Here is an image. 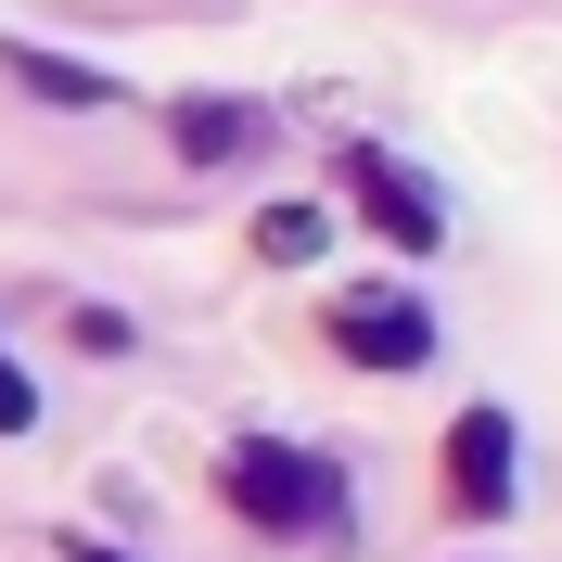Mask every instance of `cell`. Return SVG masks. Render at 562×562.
<instances>
[{
    "mask_svg": "<svg viewBox=\"0 0 562 562\" xmlns=\"http://www.w3.org/2000/svg\"><path fill=\"white\" fill-rule=\"evenodd\" d=\"M217 486H231V512L269 525V537H333L346 525V473L307 460V448H281V435H244V448L217 460Z\"/></svg>",
    "mask_w": 562,
    "mask_h": 562,
    "instance_id": "cell-1",
    "label": "cell"
},
{
    "mask_svg": "<svg viewBox=\"0 0 562 562\" xmlns=\"http://www.w3.org/2000/svg\"><path fill=\"white\" fill-rule=\"evenodd\" d=\"M333 346H346L358 371H422V358H435V319H422L409 294H346V307H333Z\"/></svg>",
    "mask_w": 562,
    "mask_h": 562,
    "instance_id": "cell-2",
    "label": "cell"
},
{
    "mask_svg": "<svg viewBox=\"0 0 562 562\" xmlns=\"http://www.w3.org/2000/svg\"><path fill=\"white\" fill-rule=\"evenodd\" d=\"M448 486H460V512H498V498H512V422L498 409H473L448 435Z\"/></svg>",
    "mask_w": 562,
    "mask_h": 562,
    "instance_id": "cell-3",
    "label": "cell"
},
{
    "mask_svg": "<svg viewBox=\"0 0 562 562\" xmlns=\"http://www.w3.org/2000/svg\"><path fill=\"white\" fill-rule=\"evenodd\" d=\"M358 192H371V231H396V244H435V231H448L435 192H422L409 167H384V154H358Z\"/></svg>",
    "mask_w": 562,
    "mask_h": 562,
    "instance_id": "cell-4",
    "label": "cell"
},
{
    "mask_svg": "<svg viewBox=\"0 0 562 562\" xmlns=\"http://www.w3.org/2000/svg\"><path fill=\"white\" fill-rule=\"evenodd\" d=\"M244 140H256V115H244V103H179V154H192V167L244 154Z\"/></svg>",
    "mask_w": 562,
    "mask_h": 562,
    "instance_id": "cell-5",
    "label": "cell"
},
{
    "mask_svg": "<svg viewBox=\"0 0 562 562\" xmlns=\"http://www.w3.org/2000/svg\"><path fill=\"white\" fill-rule=\"evenodd\" d=\"M13 77H26V90H52V103H115V77L65 65V52H13Z\"/></svg>",
    "mask_w": 562,
    "mask_h": 562,
    "instance_id": "cell-6",
    "label": "cell"
},
{
    "mask_svg": "<svg viewBox=\"0 0 562 562\" xmlns=\"http://www.w3.org/2000/svg\"><path fill=\"white\" fill-rule=\"evenodd\" d=\"M256 244L294 269V256H319V217H307V205H269V231H256Z\"/></svg>",
    "mask_w": 562,
    "mask_h": 562,
    "instance_id": "cell-7",
    "label": "cell"
},
{
    "mask_svg": "<svg viewBox=\"0 0 562 562\" xmlns=\"http://www.w3.org/2000/svg\"><path fill=\"white\" fill-rule=\"evenodd\" d=\"M38 422V396H26V371H13V358H0V435H26Z\"/></svg>",
    "mask_w": 562,
    "mask_h": 562,
    "instance_id": "cell-8",
    "label": "cell"
},
{
    "mask_svg": "<svg viewBox=\"0 0 562 562\" xmlns=\"http://www.w3.org/2000/svg\"><path fill=\"white\" fill-rule=\"evenodd\" d=\"M77 562H103V550H77Z\"/></svg>",
    "mask_w": 562,
    "mask_h": 562,
    "instance_id": "cell-9",
    "label": "cell"
}]
</instances>
